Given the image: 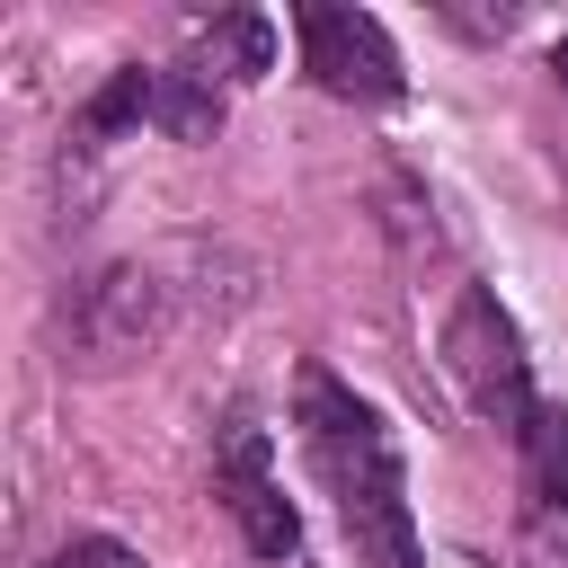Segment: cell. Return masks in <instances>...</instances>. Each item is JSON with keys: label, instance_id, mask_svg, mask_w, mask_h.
<instances>
[{"label": "cell", "instance_id": "cell-10", "mask_svg": "<svg viewBox=\"0 0 568 568\" xmlns=\"http://www.w3.org/2000/svg\"><path fill=\"white\" fill-rule=\"evenodd\" d=\"M160 124L178 142H213L222 133V89L204 71H160Z\"/></svg>", "mask_w": 568, "mask_h": 568}, {"label": "cell", "instance_id": "cell-11", "mask_svg": "<svg viewBox=\"0 0 568 568\" xmlns=\"http://www.w3.org/2000/svg\"><path fill=\"white\" fill-rule=\"evenodd\" d=\"M53 568H142V550H133V541H115V532H80V541H62V550H53Z\"/></svg>", "mask_w": 568, "mask_h": 568}, {"label": "cell", "instance_id": "cell-5", "mask_svg": "<svg viewBox=\"0 0 568 568\" xmlns=\"http://www.w3.org/2000/svg\"><path fill=\"white\" fill-rule=\"evenodd\" d=\"M222 506H231V524H240V541H248L257 559H293L302 515H293V497L275 488V470H266V479H222Z\"/></svg>", "mask_w": 568, "mask_h": 568}, {"label": "cell", "instance_id": "cell-12", "mask_svg": "<svg viewBox=\"0 0 568 568\" xmlns=\"http://www.w3.org/2000/svg\"><path fill=\"white\" fill-rule=\"evenodd\" d=\"M550 71H559V89H568V36H559V44H550Z\"/></svg>", "mask_w": 568, "mask_h": 568}, {"label": "cell", "instance_id": "cell-7", "mask_svg": "<svg viewBox=\"0 0 568 568\" xmlns=\"http://www.w3.org/2000/svg\"><path fill=\"white\" fill-rule=\"evenodd\" d=\"M515 435H524V488H532V506L559 515V506H568V408L532 399Z\"/></svg>", "mask_w": 568, "mask_h": 568}, {"label": "cell", "instance_id": "cell-4", "mask_svg": "<svg viewBox=\"0 0 568 568\" xmlns=\"http://www.w3.org/2000/svg\"><path fill=\"white\" fill-rule=\"evenodd\" d=\"M160 328V275L151 266H106L98 284L71 293V346L80 355H133L142 337Z\"/></svg>", "mask_w": 568, "mask_h": 568}, {"label": "cell", "instance_id": "cell-2", "mask_svg": "<svg viewBox=\"0 0 568 568\" xmlns=\"http://www.w3.org/2000/svg\"><path fill=\"white\" fill-rule=\"evenodd\" d=\"M444 373H453V390L479 408V417H497V426H524V408H532V390H524V337H515V320L497 311V293H462L453 302V320H444Z\"/></svg>", "mask_w": 568, "mask_h": 568}, {"label": "cell", "instance_id": "cell-9", "mask_svg": "<svg viewBox=\"0 0 568 568\" xmlns=\"http://www.w3.org/2000/svg\"><path fill=\"white\" fill-rule=\"evenodd\" d=\"M142 115H160V71H142V62H133V71H115V80L80 106V133H89V142H106V133H124V124H142Z\"/></svg>", "mask_w": 568, "mask_h": 568}, {"label": "cell", "instance_id": "cell-1", "mask_svg": "<svg viewBox=\"0 0 568 568\" xmlns=\"http://www.w3.org/2000/svg\"><path fill=\"white\" fill-rule=\"evenodd\" d=\"M302 444H311V462H320V479H328L337 506H364V497L399 488V453H390L382 417L337 373H320V364L302 373Z\"/></svg>", "mask_w": 568, "mask_h": 568}, {"label": "cell", "instance_id": "cell-6", "mask_svg": "<svg viewBox=\"0 0 568 568\" xmlns=\"http://www.w3.org/2000/svg\"><path fill=\"white\" fill-rule=\"evenodd\" d=\"M346 515V541H355V568H417V515L408 497H364V506H337Z\"/></svg>", "mask_w": 568, "mask_h": 568}, {"label": "cell", "instance_id": "cell-3", "mask_svg": "<svg viewBox=\"0 0 568 568\" xmlns=\"http://www.w3.org/2000/svg\"><path fill=\"white\" fill-rule=\"evenodd\" d=\"M302 62L328 98H355V106L399 98V53H390L382 18H364V9H337V0L302 9Z\"/></svg>", "mask_w": 568, "mask_h": 568}, {"label": "cell", "instance_id": "cell-8", "mask_svg": "<svg viewBox=\"0 0 568 568\" xmlns=\"http://www.w3.org/2000/svg\"><path fill=\"white\" fill-rule=\"evenodd\" d=\"M213 71H231V80H257V71H275V27L257 18V9H231V18H213L204 27V80Z\"/></svg>", "mask_w": 568, "mask_h": 568}]
</instances>
